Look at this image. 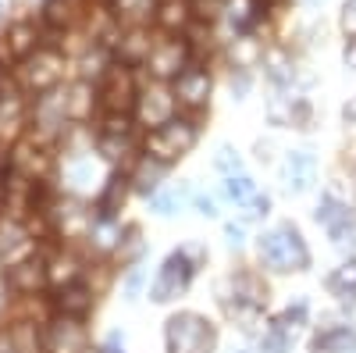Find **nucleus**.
I'll use <instances>...</instances> for the list:
<instances>
[{
  "label": "nucleus",
  "mask_w": 356,
  "mask_h": 353,
  "mask_svg": "<svg viewBox=\"0 0 356 353\" xmlns=\"http://www.w3.org/2000/svg\"><path fill=\"white\" fill-rule=\"evenodd\" d=\"M260 257L267 268L275 272H303L310 264V250L303 243V235L296 232L292 225H278L260 240Z\"/></svg>",
  "instance_id": "f257e3e1"
},
{
  "label": "nucleus",
  "mask_w": 356,
  "mask_h": 353,
  "mask_svg": "<svg viewBox=\"0 0 356 353\" xmlns=\"http://www.w3.org/2000/svg\"><path fill=\"white\" fill-rule=\"evenodd\" d=\"M214 325L186 311L168 321V353H214Z\"/></svg>",
  "instance_id": "f03ea898"
},
{
  "label": "nucleus",
  "mask_w": 356,
  "mask_h": 353,
  "mask_svg": "<svg viewBox=\"0 0 356 353\" xmlns=\"http://www.w3.org/2000/svg\"><path fill=\"white\" fill-rule=\"evenodd\" d=\"M193 143H196V125L171 118L168 125H161V129L150 132V139H146V150H150L154 161L168 164V161H175V157H182Z\"/></svg>",
  "instance_id": "7ed1b4c3"
},
{
  "label": "nucleus",
  "mask_w": 356,
  "mask_h": 353,
  "mask_svg": "<svg viewBox=\"0 0 356 353\" xmlns=\"http://www.w3.org/2000/svg\"><path fill=\"white\" fill-rule=\"evenodd\" d=\"M65 75V61L57 50H36L33 57H25V68H22V82L25 90L33 93H50Z\"/></svg>",
  "instance_id": "20e7f679"
},
{
  "label": "nucleus",
  "mask_w": 356,
  "mask_h": 353,
  "mask_svg": "<svg viewBox=\"0 0 356 353\" xmlns=\"http://www.w3.org/2000/svg\"><path fill=\"white\" fill-rule=\"evenodd\" d=\"M189 279H193L189 257H186V253H171V257L164 260V268H161L154 289H150V297H154L157 304H168V300H175V297H182L186 285H189Z\"/></svg>",
  "instance_id": "39448f33"
},
{
  "label": "nucleus",
  "mask_w": 356,
  "mask_h": 353,
  "mask_svg": "<svg viewBox=\"0 0 356 353\" xmlns=\"http://www.w3.org/2000/svg\"><path fill=\"white\" fill-rule=\"evenodd\" d=\"M97 97H100V104H104V107H107L111 114H125V111L132 107V97H136L129 68H122V65H114V68H107V72L100 75V86H97Z\"/></svg>",
  "instance_id": "423d86ee"
},
{
  "label": "nucleus",
  "mask_w": 356,
  "mask_h": 353,
  "mask_svg": "<svg viewBox=\"0 0 356 353\" xmlns=\"http://www.w3.org/2000/svg\"><path fill=\"white\" fill-rule=\"evenodd\" d=\"M186 61H189V47L186 40H161L150 57H146V65H150V72L157 79H178L186 72Z\"/></svg>",
  "instance_id": "0eeeda50"
},
{
  "label": "nucleus",
  "mask_w": 356,
  "mask_h": 353,
  "mask_svg": "<svg viewBox=\"0 0 356 353\" xmlns=\"http://www.w3.org/2000/svg\"><path fill=\"white\" fill-rule=\"evenodd\" d=\"M175 97L182 104H189V107L207 104V97H211V79H207V72L186 68L182 75H178V82H175Z\"/></svg>",
  "instance_id": "6e6552de"
},
{
  "label": "nucleus",
  "mask_w": 356,
  "mask_h": 353,
  "mask_svg": "<svg viewBox=\"0 0 356 353\" xmlns=\"http://www.w3.org/2000/svg\"><path fill=\"white\" fill-rule=\"evenodd\" d=\"M139 111H143V122H146V125L161 129V125L171 122V114H175V97L164 90V86H154V90H146Z\"/></svg>",
  "instance_id": "1a4fd4ad"
},
{
  "label": "nucleus",
  "mask_w": 356,
  "mask_h": 353,
  "mask_svg": "<svg viewBox=\"0 0 356 353\" xmlns=\"http://www.w3.org/2000/svg\"><path fill=\"white\" fill-rule=\"evenodd\" d=\"M282 175H285V186L292 193H307L314 186V157L310 154H289Z\"/></svg>",
  "instance_id": "9d476101"
},
{
  "label": "nucleus",
  "mask_w": 356,
  "mask_h": 353,
  "mask_svg": "<svg viewBox=\"0 0 356 353\" xmlns=\"http://www.w3.org/2000/svg\"><path fill=\"white\" fill-rule=\"evenodd\" d=\"M50 353H86V332L75 321H57L50 329Z\"/></svg>",
  "instance_id": "9b49d317"
},
{
  "label": "nucleus",
  "mask_w": 356,
  "mask_h": 353,
  "mask_svg": "<svg viewBox=\"0 0 356 353\" xmlns=\"http://www.w3.org/2000/svg\"><path fill=\"white\" fill-rule=\"evenodd\" d=\"M0 353H40V336L33 325H15L0 332Z\"/></svg>",
  "instance_id": "f8f14e48"
},
{
  "label": "nucleus",
  "mask_w": 356,
  "mask_h": 353,
  "mask_svg": "<svg viewBox=\"0 0 356 353\" xmlns=\"http://www.w3.org/2000/svg\"><path fill=\"white\" fill-rule=\"evenodd\" d=\"M43 279H47V268L40 260H18L15 268L8 272V282L18 289V292H36L40 285H43Z\"/></svg>",
  "instance_id": "ddd939ff"
},
{
  "label": "nucleus",
  "mask_w": 356,
  "mask_h": 353,
  "mask_svg": "<svg viewBox=\"0 0 356 353\" xmlns=\"http://www.w3.org/2000/svg\"><path fill=\"white\" fill-rule=\"evenodd\" d=\"M314 353H356V332L353 329H324L314 339Z\"/></svg>",
  "instance_id": "4468645a"
},
{
  "label": "nucleus",
  "mask_w": 356,
  "mask_h": 353,
  "mask_svg": "<svg viewBox=\"0 0 356 353\" xmlns=\"http://www.w3.org/2000/svg\"><path fill=\"white\" fill-rule=\"evenodd\" d=\"M157 11V0H114V15L122 18L125 25L139 29L143 22H150Z\"/></svg>",
  "instance_id": "2eb2a0df"
},
{
  "label": "nucleus",
  "mask_w": 356,
  "mask_h": 353,
  "mask_svg": "<svg viewBox=\"0 0 356 353\" xmlns=\"http://www.w3.org/2000/svg\"><path fill=\"white\" fill-rule=\"evenodd\" d=\"M235 304H243L250 311L264 307L267 304V285L257 275H239V279H235Z\"/></svg>",
  "instance_id": "dca6fc26"
},
{
  "label": "nucleus",
  "mask_w": 356,
  "mask_h": 353,
  "mask_svg": "<svg viewBox=\"0 0 356 353\" xmlns=\"http://www.w3.org/2000/svg\"><path fill=\"white\" fill-rule=\"evenodd\" d=\"M11 168L18 175H25V179H36L40 171H47V157L40 150H33V143H22V146H15V154H11Z\"/></svg>",
  "instance_id": "f3484780"
},
{
  "label": "nucleus",
  "mask_w": 356,
  "mask_h": 353,
  "mask_svg": "<svg viewBox=\"0 0 356 353\" xmlns=\"http://www.w3.org/2000/svg\"><path fill=\"white\" fill-rule=\"evenodd\" d=\"M8 50L15 54V57H33L36 54V25H29V22H18V25H11L8 29Z\"/></svg>",
  "instance_id": "a211bd4d"
},
{
  "label": "nucleus",
  "mask_w": 356,
  "mask_h": 353,
  "mask_svg": "<svg viewBox=\"0 0 356 353\" xmlns=\"http://www.w3.org/2000/svg\"><path fill=\"white\" fill-rule=\"evenodd\" d=\"M57 307H61L68 317H82L89 307H93V297H89V289L86 285H65L61 289V297H57Z\"/></svg>",
  "instance_id": "6ab92c4d"
},
{
  "label": "nucleus",
  "mask_w": 356,
  "mask_h": 353,
  "mask_svg": "<svg viewBox=\"0 0 356 353\" xmlns=\"http://www.w3.org/2000/svg\"><path fill=\"white\" fill-rule=\"evenodd\" d=\"M328 289H332V297L353 304V297H356V260H349V264H342V268H335V275L328 279Z\"/></svg>",
  "instance_id": "aec40b11"
},
{
  "label": "nucleus",
  "mask_w": 356,
  "mask_h": 353,
  "mask_svg": "<svg viewBox=\"0 0 356 353\" xmlns=\"http://www.w3.org/2000/svg\"><path fill=\"white\" fill-rule=\"evenodd\" d=\"M225 189H228V196H232L235 203H246V207H250V214H253V207H257V203L264 200V196L257 193V186L246 179V175H228Z\"/></svg>",
  "instance_id": "412c9836"
},
{
  "label": "nucleus",
  "mask_w": 356,
  "mask_h": 353,
  "mask_svg": "<svg viewBox=\"0 0 356 353\" xmlns=\"http://www.w3.org/2000/svg\"><path fill=\"white\" fill-rule=\"evenodd\" d=\"M346 218H349V207H342V203H339L335 196H324V200H321V207H317V221H321L324 228H328V232H332V228H339Z\"/></svg>",
  "instance_id": "4be33fe9"
},
{
  "label": "nucleus",
  "mask_w": 356,
  "mask_h": 353,
  "mask_svg": "<svg viewBox=\"0 0 356 353\" xmlns=\"http://www.w3.org/2000/svg\"><path fill=\"white\" fill-rule=\"evenodd\" d=\"M75 8H79V0H50L47 4V22L50 25H68L75 18Z\"/></svg>",
  "instance_id": "5701e85b"
},
{
  "label": "nucleus",
  "mask_w": 356,
  "mask_h": 353,
  "mask_svg": "<svg viewBox=\"0 0 356 353\" xmlns=\"http://www.w3.org/2000/svg\"><path fill=\"white\" fill-rule=\"evenodd\" d=\"M161 175H164V164H161V161H143L139 171H136V186H139L143 193H150V189L157 186Z\"/></svg>",
  "instance_id": "b1692460"
},
{
  "label": "nucleus",
  "mask_w": 356,
  "mask_h": 353,
  "mask_svg": "<svg viewBox=\"0 0 356 353\" xmlns=\"http://www.w3.org/2000/svg\"><path fill=\"white\" fill-rule=\"evenodd\" d=\"M97 164L93 161H86V157H79V161H72L68 164V179L75 182V186H86V182H97Z\"/></svg>",
  "instance_id": "393cba45"
},
{
  "label": "nucleus",
  "mask_w": 356,
  "mask_h": 353,
  "mask_svg": "<svg viewBox=\"0 0 356 353\" xmlns=\"http://www.w3.org/2000/svg\"><path fill=\"white\" fill-rule=\"evenodd\" d=\"M186 18H189V11H186L182 0H168V4L161 8V25H164V29H178V25H186Z\"/></svg>",
  "instance_id": "a878e982"
},
{
  "label": "nucleus",
  "mask_w": 356,
  "mask_h": 353,
  "mask_svg": "<svg viewBox=\"0 0 356 353\" xmlns=\"http://www.w3.org/2000/svg\"><path fill=\"white\" fill-rule=\"evenodd\" d=\"M122 200H125V179H111V182H107V193L100 196V211H104V214H114V207H118Z\"/></svg>",
  "instance_id": "bb28decb"
},
{
  "label": "nucleus",
  "mask_w": 356,
  "mask_h": 353,
  "mask_svg": "<svg viewBox=\"0 0 356 353\" xmlns=\"http://www.w3.org/2000/svg\"><path fill=\"white\" fill-rule=\"evenodd\" d=\"M332 240H335L342 250H349V246L356 250V218H353V214H349L339 228H332Z\"/></svg>",
  "instance_id": "cd10ccee"
},
{
  "label": "nucleus",
  "mask_w": 356,
  "mask_h": 353,
  "mask_svg": "<svg viewBox=\"0 0 356 353\" xmlns=\"http://www.w3.org/2000/svg\"><path fill=\"white\" fill-rule=\"evenodd\" d=\"M289 336L285 332H278V329H271L264 336V343H260V353H289Z\"/></svg>",
  "instance_id": "c85d7f7f"
},
{
  "label": "nucleus",
  "mask_w": 356,
  "mask_h": 353,
  "mask_svg": "<svg viewBox=\"0 0 356 353\" xmlns=\"http://www.w3.org/2000/svg\"><path fill=\"white\" fill-rule=\"evenodd\" d=\"M154 203H157V211H161V214H175V211L186 203V193H182V189H171V193H161Z\"/></svg>",
  "instance_id": "c756f323"
},
{
  "label": "nucleus",
  "mask_w": 356,
  "mask_h": 353,
  "mask_svg": "<svg viewBox=\"0 0 356 353\" xmlns=\"http://www.w3.org/2000/svg\"><path fill=\"white\" fill-rule=\"evenodd\" d=\"M89 97V86H75V90H72V97H65L68 100V114H75V118H86V100Z\"/></svg>",
  "instance_id": "7c9ffc66"
},
{
  "label": "nucleus",
  "mask_w": 356,
  "mask_h": 353,
  "mask_svg": "<svg viewBox=\"0 0 356 353\" xmlns=\"http://www.w3.org/2000/svg\"><path fill=\"white\" fill-rule=\"evenodd\" d=\"M267 65H271V68H267V72H271V79H278V82H285L292 72H289V57L285 54H267Z\"/></svg>",
  "instance_id": "2f4dec72"
},
{
  "label": "nucleus",
  "mask_w": 356,
  "mask_h": 353,
  "mask_svg": "<svg viewBox=\"0 0 356 353\" xmlns=\"http://www.w3.org/2000/svg\"><path fill=\"white\" fill-rule=\"evenodd\" d=\"M342 33L349 40H356V0H346L342 4Z\"/></svg>",
  "instance_id": "473e14b6"
},
{
  "label": "nucleus",
  "mask_w": 356,
  "mask_h": 353,
  "mask_svg": "<svg viewBox=\"0 0 356 353\" xmlns=\"http://www.w3.org/2000/svg\"><path fill=\"white\" fill-rule=\"evenodd\" d=\"M18 107H22V104H18L15 97H11V100H4V97H0V125H4L8 118L15 122V118H18Z\"/></svg>",
  "instance_id": "72a5a7b5"
},
{
  "label": "nucleus",
  "mask_w": 356,
  "mask_h": 353,
  "mask_svg": "<svg viewBox=\"0 0 356 353\" xmlns=\"http://www.w3.org/2000/svg\"><path fill=\"white\" fill-rule=\"evenodd\" d=\"M218 164H221V168H225L228 175H243V171H239L243 164H239V157H235L232 150H221V157H218Z\"/></svg>",
  "instance_id": "f704fd0d"
},
{
  "label": "nucleus",
  "mask_w": 356,
  "mask_h": 353,
  "mask_svg": "<svg viewBox=\"0 0 356 353\" xmlns=\"http://www.w3.org/2000/svg\"><path fill=\"white\" fill-rule=\"evenodd\" d=\"M107 353H125V343H122V336H118V332L107 336Z\"/></svg>",
  "instance_id": "c9c22d12"
},
{
  "label": "nucleus",
  "mask_w": 356,
  "mask_h": 353,
  "mask_svg": "<svg viewBox=\"0 0 356 353\" xmlns=\"http://www.w3.org/2000/svg\"><path fill=\"white\" fill-rule=\"evenodd\" d=\"M342 118H346V122H349V125H356V97H353V100L346 104V111H342Z\"/></svg>",
  "instance_id": "e433bc0d"
},
{
  "label": "nucleus",
  "mask_w": 356,
  "mask_h": 353,
  "mask_svg": "<svg viewBox=\"0 0 356 353\" xmlns=\"http://www.w3.org/2000/svg\"><path fill=\"white\" fill-rule=\"evenodd\" d=\"M228 235H232V246H239V243H243V228H235V225H228Z\"/></svg>",
  "instance_id": "4c0bfd02"
},
{
  "label": "nucleus",
  "mask_w": 356,
  "mask_h": 353,
  "mask_svg": "<svg viewBox=\"0 0 356 353\" xmlns=\"http://www.w3.org/2000/svg\"><path fill=\"white\" fill-rule=\"evenodd\" d=\"M253 4H257V8H267V4H275V0H253Z\"/></svg>",
  "instance_id": "58836bf2"
},
{
  "label": "nucleus",
  "mask_w": 356,
  "mask_h": 353,
  "mask_svg": "<svg viewBox=\"0 0 356 353\" xmlns=\"http://www.w3.org/2000/svg\"><path fill=\"white\" fill-rule=\"evenodd\" d=\"M4 4H8V0H0V11H4Z\"/></svg>",
  "instance_id": "ea45409f"
},
{
  "label": "nucleus",
  "mask_w": 356,
  "mask_h": 353,
  "mask_svg": "<svg viewBox=\"0 0 356 353\" xmlns=\"http://www.w3.org/2000/svg\"><path fill=\"white\" fill-rule=\"evenodd\" d=\"M353 186H356V171H353Z\"/></svg>",
  "instance_id": "a19ab883"
},
{
  "label": "nucleus",
  "mask_w": 356,
  "mask_h": 353,
  "mask_svg": "<svg viewBox=\"0 0 356 353\" xmlns=\"http://www.w3.org/2000/svg\"><path fill=\"white\" fill-rule=\"evenodd\" d=\"M86 353H93V350H86Z\"/></svg>",
  "instance_id": "79ce46f5"
}]
</instances>
